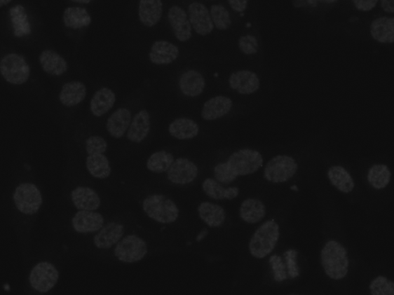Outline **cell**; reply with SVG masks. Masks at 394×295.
Instances as JSON below:
<instances>
[{"label":"cell","instance_id":"obj_1","mask_svg":"<svg viewBox=\"0 0 394 295\" xmlns=\"http://www.w3.org/2000/svg\"><path fill=\"white\" fill-rule=\"evenodd\" d=\"M321 263L326 275L334 280H341L349 270V259L346 248L334 240H330L321 252Z\"/></svg>","mask_w":394,"mask_h":295},{"label":"cell","instance_id":"obj_2","mask_svg":"<svg viewBox=\"0 0 394 295\" xmlns=\"http://www.w3.org/2000/svg\"><path fill=\"white\" fill-rule=\"evenodd\" d=\"M142 208L149 219L162 224L176 222L180 214L179 208L173 200L158 193L146 197Z\"/></svg>","mask_w":394,"mask_h":295},{"label":"cell","instance_id":"obj_3","mask_svg":"<svg viewBox=\"0 0 394 295\" xmlns=\"http://www.w3.org/2000/svg\"><path fill=\"white\" fill-rule=\"evenodd\" d=\"M280 226L274 221L262 224L254 232L250 243V252L254 258L264 259L271 254L280 239Z\"/></svg>","mask_w":394,"mask_h":295},{"label":"cell","instance_id":"obj_4","mask_svg":"<svg viewBox=\"0 0 394 295\" xmlns=\"http://www.w3.org/2000/svg\"><path fill=\"white\" fill-rule=\"evenodd\" d=\"M225 165L236 181L238 176L256 173L264 165V158L257 151L242 149L231 154Z\"/></svg>","mask_w":394,"mask_h":295},{"label":"cell","instance_id":"obj_5","mask_svg":"<svg viewBox=\"0 0 394 295\" xmlns=\"http://www.w3.org/2000/svg\"><path fill=\"white\" fill-rule=\"evenodd\" d=\"M148 252L149 247L145 240L135 235L122 238L114 250L115 258L126 263L141 261Z\"/></svg>","mask_w":394,"mask_h":295},{"label":"cell","instance_id":"obj_6","mask_svg":"<svg viewBox=\"0 0 394 295\" xmlns=\"http://www.w3.org/2000/svg\"><path fill=\"white\" fill-rule=\"evenodd\" d=\"M0 74L6 82L21 85L27 82L30 68L25 57L18 53H10L0 61Z\"/></svg>","mask_w":394,"mask_h":295},{"label":"cell","instance_id":"obj_7","mask_svg":"<svg viewBox=\"0 0 394 295\" xmlns=\"http://www.w3.org/2000/svg\"><path fill=\"white\" fill-rule=\"evenodd\" d=\"M297 170L298 165L294 158L287 155H278L267 163L264 178L275 184L287 182L297 174Z\"/></svg>","mask_w":394,"mask_h":295},{"label":"cell","instance_id":"obj_8","mask_svg":"<svg viewBox=\"0 0 394 295\" xmlns=\"http://www.w3.org/2000/svg\"><path fill=\"white\" fill-rule=\"evenodd\" d=\"M13 200L19 211L27 215L36 214L43 201L40 190L36 185L29 183L18 186L14 192Z\"/></svg>","mask_w":394,"mask_h":295},{"label":"cell","instance_id":"obj_9","mask_svg":"<svg viewBox=\"0 0 394 295\" xmlns=\"http://www.w3.org/2000/svg\"><path fill=\"white\" fill-rule=\"evenodd\" d=\"M59 273L51 263L41 262L31 271L29 283L32 288L41 293L51 290L58 282Z\"/></svg>","mask_w":394,"mask_h":295},{"label":"cell","instance_id":"obj_10","mask_svg":"<svg viewBox=\"0 0 394 295\" xmlns=\"http://www.w3.org/2000/svg\"><path fill=\"white\" fill-rule=\"evenodd\" d=\"M199 170L194 162L188 158L175 159L173 164L168 169V180L176 185H187L195 181Z\"/></svg>","mask_w":394,"mask_h":295},{"label":"cell","instance_id":"obj_11","mask_svg":"<svg viewBox=\"0 0 394 295\" xmlns=\"http://www.w3.org/2000/svg\"><path fill=\"white\" fill-rule=\"evenodd\" d=\"M168 19L177 40L184 43L192 36L189 15L179 6H173L168 13Z\"/></svg>","mask_w":394,"mask_h":295},{"label":"cell","instance_id":"obj_12","mask_svg":"<svg viewBox=\"0 0 394 295\" xmlns=\"http://www.w3.org/2000/svg\"><path fill=\"white\" fill-rule=\"evenodd\" d=\"M189 19L191 27L200 36L210 34L214 29L210 12L203 4L195 2L189 5Z\"/></svg>","mask_w":394,"mask_h":295},{"label":"cell","instance_id":"obj_13","mask_svg":"<svg viewBox=\"0 0 394 295\" xmlns=\"http://www.w3.org/2000/svg\"><path fill=\"white\" fill-rule=\"evenodd\" d=\"M125 232V228L122 224L108 223L97 231L94 238V244L98 249H110L120 242Z\"/></svg>","mask_w":394,"mask_h":295},{"label":"cell","instance_id":"obj_14","mask_svg":"<svg viewBox=\"0 0 394 295\" xmlns=\"http://www.w3.org/2000/svg\"><path fill=\"white\" fill-rule=\"evenodd\" d=\"M104 225V217L95 211L81 210L75 214L72 219L74 229L80 234L97 232Z\"/></svg>","mask_w":394,"mask_h":295},{"label":"cell","instance_id":"obj_15","mask_svg":"<svg viewBox=\"0 0 394 295\" xmlns=\"http://www.w3.org/2000/svg\"><path fill=\"white\" fill-rule=\"evenodd\" d=\"M229 83L231 89L243 95H252L260 87L259 76L250 71H240L231 74Z\"/></svg>","mask_w":394,"mask_h":295},{"label":"cell","instance_id":"obj_16","mask_svg":"<svg viewBox=\"0 0 394 295\" xmlns=\"http://www.w3.org/2000/svg\"><path fill=\"white\" fill-rule=\"evenodd\" d=\"M179 56V48L176 45L165 41L154 42L149 54L150 61L156 65L172 64Z\"/></svg>","mask_w":394,"mask_h":295},{"label":"cell","instance_id":"obj_17","mask_svg":"<svg viewBox=\"0 0 394 295\" xmlns=\"http://www.w3.org/2000/svg\"><path fill=\"white\" fill-rule=\"evenodd\" d=\"M204 76L195 69L184 72L179 78V86L184 96L196 97L202 95L205 88Z\"/></svg>","mask_w":394,"mask_h":295},{"label":"cell","instance_id":"obj_18","mask_svg":"<svg viewBox=\"0 0 394 295\" xmlns=\"http://www.w3.org/2000/svg\"><path fill=\"white\" fill-rule=\"evenodd\" d=\"M150 130V114L148 111L142 110L137 113L131 120L127 137L130 142L140 144L148 137Z\"/></svg>","mask_w":394,"mask_h":295},{"label":"cell","instance_id":"obj_19","mask_svg":"<svg viewBox=\"0 0 394 295\" xmlns=\"http://www.w3.org/2000/svg\"><path fill=\"white\" fill-rule=\"evenodd\" d=\"M233 100L225 96H217L206 101L204 104L202 118L207 121H212L223 118L227 115L233 107Z\"/></svg>","mask_w":394,"mask_h":295},{"label":"cell","instance_id":"obj_20","mask_svg":"<svg viewBox=\"0 0 394 295\" xmlns=\"http://www.w3.org/2000/svg\"><path fill=\"white\" fill-rule=\"evenodd\" d=\"M163 14V4L161 0H140L138 6V17L147 27L156 26Z\"/></svg>","mask_w":394,"mask_h":295},{"label":"cell","instance_id":"obj_21","mask_svg":"<svg viewBox=\"0 0 394 295\" xmlns=\"http://www.w3.org/2000/svg\"><path fill=\"white\" fill-rule=\"evenodd\" d=\"M133 120V115L127 108L115 111L107 119L106 128L109 135L116 139L125 136Z\"/></svg>","mask_w":394,"mask_h":295},{"label":"cell","instance_id":"obj_22","mask_svg":"<svg viewBox=\"0 0 394 295\" xmlns=\"http://www.w3.org/2000/svg\"><path fill=\"white\" fill-rule=\"evenodd\" d=\"M72 199L76 209L96 211L102 205L98 193L88 187H77L72 193Z\"/></svg>","mask_w":394,"mask_h":295},{"label":"cell","instance_id":"obj_23","mask_svg":"<svg viewBox=\"0 0 394 295\" xmlns=\"http://www.w3.org/2000/svg\"><path fill=\"white\" fill-rule=\"evenodd\" d=\"M198 216L208 227L220 228L226 219V214L224 208L211 202L205 201L198 207Z\"/></svg>","mask_w":394,"mask_h":295},{"label":"cell","instance_id":"obj_24","mask_svg":"<svg viewBox=\"0 0 394 295\" xmlns=\"http://www.w3.org/2000/svg\"><path fill=\"white\" fill-rule=\"evenodd\" d=\"M87 96V88L81 81L66 83L60 92V103L67 107H73L83 102Z\"/></svg>","mask_w":394,"mask_h":295},{"label":"cell","instance_id":"obj_25","mask_svg":"<svg viewBox=\"0 0 394 295\" xmlns=\"http://www.w3.org/2000/svg\"><path fill=\"white\" fill-rule=\"evenodd\" d=\"M198 124L190 118H179L175 119L168 127V133L172 137L187 141L196 137L199 134Z\"/></svg>","mask_w":394,"mask_h":295},{"label":"cell","instance_id":"obj_26","mask_svg":"<svg viewBox=\"0 0 394 295\" xmlns=\"http://www.w3.org/2000/svg\"><path fill=\"white\" fill-rule=\"evenodd\" d=\"M39 60H40L43 71L51 76H61L67 71V62L56 51L43 50L39 57Z\"/></svg>","mask_w":394,"mask_h":295},{"label":"cell","instance_id":"obj_27","mask_svg":"<svg viewBox=\"0 0 394 295\" xmlns=\"http://www.w3.org/2000/svg\"><path fill=\"white\" fill-rule=\"evenodd\" d=\"M116 102V96L114 91L107 88L98 90L93 96L90 110L96 118H100L108 111H111Z\"/></svg>","mask_w":394,"mask_h":295},{"label":"cell","instance_id":"obj_28","mask_svg":"<svg viewBox=\"0 0 394 295\" xmlns=\"http://www.w3.org/2000/svg\"><path fill=\"white\" fill-rule=\"evenodd\" d=\"M370 34L377 42L393 43L394 42V19L383 17L374 20L370 25Z\"/></svg>","mask_w":394,"mask_h":295},{"label":"cell","instance_id":"obj_29","mask_svg":"<svg viewBox=\"0 0 394 295\" xmlns=\"http://www.w3.org/2000/svg\"><path fill=\"white\" fill-rule=\"evenodd\" d=\"M241 219L249 224H257L264 219L266 208L262 201L258 199L245 200L239 210Z\"/></svg>","mask_w":394,"mask_h":295},{"label":"cell","instance_id":"obj_30","mask_svg":"<svg viewBox=\"0 0 394 295\" xmlns=\"http://www.w3.org/2000/svg\"><path fill=\"white\" fill-rule=\"evenodd\" d=\"M205 195L213 200H233L239 195L237 187L224 188L222 184L213 179L207 178L202 184Z\"/></svg>","mask_w":394,"mask_h":295},{"label":"cell","instance_id":"obj_31","mask_svg":"<svg viewBox=\"0 0 394 295\" xmlns=\"http://www.w3.org/2000/svg\"><path fill=\"white\" fill-rule=\"evenodd\" d=\"M63 21L66 27L80 29L90 25L91 17L85 8L68 7L64 12Z\"/></svg>","mask_w":394,"mask_h":295},{"label":"cell","instance_id":"obj_32","mask_svg":"<svg viewBox=\"0 0 394 295\" xmlns=\"http://www.w3.org/2000/svg\"><path fill=\"white\" fill-rule=\"evenodd\" d=\"M86 166L90 174L97 179H107L111 174L110 161L104 153L88 155Z\"/></svg>","mask_w":394,"mask_h":295},{"label":"cell","instance_id":"obj_33","mask_svg":"<svg viewBox=\"0 0 394 295\" xmlns=\"http://www.w3.org/2000/svg\"><path fill=\"white\" fill-rule=\"evenodd\" d=\"M327 175L331 184L339 191L349 193L355 188L352 176L344 167H331L328 170Z\"/></svg>","mask_w":394,"mask_h":295},{"label":"cell","instance_id":"obj_34","mask_svg":"<svg viewBox=\"0 0 394 295\" xmlns=\"http://www.w3.org/2000/svg\"><path fill=\"white\" fill-rule=\"evenodd\" d=\"M173 154L166 151H160L151 155L146 163V167L150 172L156 174L166 173L173 164Z\"/></svg>","mask_w":394,"mask_h":295},{"label":"cell","instance_id":"obj_35","mask_svg":"<svg viewBox=\"0 0 394 295\" xmlns=\"http://www.w3.org/2000/svg\"><path fill=\"white\" fill-rule=\"evenodd\" d=\"M390 179L391 172L387 165H375L369 170L368 182L376 190H381L387 187Z\"/></svg>","mask_w":394,"mask_h":295},{"label":"cell","instance_id":"obj_36","mask_svg":"<svg viewBox=\"0 0 394 295\" xmlns=\"http://www.w3.org/2000/svg\"><path fill=\"white\" fill-rule=\"evenodd\" d=\"M11 20L15 29V35L22 36L30 33V28L27 21V15L25 7L18 5L10 10Z\"/></svg>","mask_w":394,"mask_h":295},{"label":"cell","instance_id":"obj_37","mask_svg":"<svg viewBox=\"0 0 394 295\" xmlns=\"http://www.w3.org/2000/svg\"><path fill=\"white\" fill-rule=\"evenodd\" d=\"M214 27L219 30H226L231 25L230 14L225 6L213 5L210 11Z\"/></svg>","mask_w":394,"mask_h":295},{"label":"cell","instance_id":"obj_38","mask_svg":"<svg viewBox=\"0 0 394 295\" xmlns=\"http://www.w3.org/2000/svg\"><path fill=\"white\" fill-rule=\"evenodd\" d=\"M372 295H394V283L388 277L378 276L369 284Z\"/></svg>","mask_w":394,"mask_h":295},{"label":"cell","instance_id":"obj_39","mask_svg":"<svg viewBox=\"0 0 394 295\" xmlns=\"http://www.w3.org/2000/svg\"><path fill=\"white\" fill-rule=\"evenodd\" d=\"M269 263L271 266L274 280L276 282H282L289 278L283 258L276 254L273 255L269 259Z\"/></svg>","mask_w":394,"mask_h":295},{"label":"cell","instance_id":"obj_40","mask_svg":"<svg viewBox=\"0 0 394 295\" xmlns=\"http://www.w3.org/2000/svg\"><path fill=\"white\" fill-rule=\"evenodd\" d=\"M297 255L298 252L293 249H290L283 254V260L287 266L289 278H296L300 275L297 265Z\"/></svg>","mask_w":394,"mask_h":295},{"label":"cell","instance_id":"obj_41","mask_svg":"<svg viewBox=\"0 0 394 295\" xmlns=\"http://www.w3.org/2000/svg\"><path fill=\"white\" fill-rule=\"evenodd\" d=\"M86 151L88 155L102 154L107 150L106 139L100 136H91L86 141Z\"/></svg>","mask_w":394,"mask_h":295},{"label":"cell","instance_id":"obj_42","mask_svg":"<svg viewBox=\"0 0 394 295\" xmlns=\"http://www.w3.org/2000/svg\"><path fill=\"white\" fill-rule=\"evenodd\" d=\"M238 48L245 55H253L259 50L258 40L252 35L241 36L238 40Z\"/></svg>","mask_w":394,"mask_h":295},{"label":"cell","instance_id":"obj_43","mask_svg":"<svg viewBox=\"0 0 394 295\" xmlns=\"http://www.w3.org/2000/svg\"><path fill=\"white\" fill-rule=\"evenodd\" d=\"M358 11L368 12L372 11L379 0H352Z\"/></svg>","mask_w":394,"mask_h":295},{"label":"cell","instance_id":"obj_44","mask_svg":"<svg viewBox=\"0 0 394 295\" xmlns=\"http://www.w3.org/2000/svg\"><path fill=\"white\" fill-rule=\"evenodd\" d=\"M231 9L237 13H243L247 9L249 0H228Z\"/></svg>","mask_w":394,"mask_h":295},{"label":"cell","instance_id":"obj_45","mask_svg":"<svg viewBox=\"0 0 394 295\" xmlns=\"http://www.w3.org/2000/svg\"><path fill=\"white\" fill-rule=\"evenodd\" d=\"M382 9L388 13H394V0H381Z\"/></svg>","mask_w":394,"mask_h":295},{"label":"cell","instance_id":"obj_46","mask_svg":"<svg viewBox=\"0 0 394 295\" xmlns=\"http://www.w3.org/2000/svg\"><path fill=\"white\" fill-rule=\"evenodd\" d=\"M208 234V229L205 228L203 231H201V232H199V234L196 237V242H202V240L206 238Z\"/></svg>","mask_w":394,"mask_h":295},{"label":"cell","instance_id":"obj_47","mask_svg":"<svg viewBox=\"0 0 394 295\" xmlns=\"http://www.w3.org/2000/svg\"><path fill=\"white\" fill-rule=\"evenodd\" d=\"M319 1L331 4V3L337 2V0H308V3L313 6L318 4V2Z\"/></svg>","mask_w":394,"mask_h":295},{"label":"cell","instance_id":"obj_48","mask_svg":"<svg viewBox=\"0 0 394 295\" xmlns=\"http://www.w3.org/2000/svg\"><path fill=\"white\" fill-rule=\"evenodd\" d=\"M72 1L81 4H89L93 0H72Z\"/></svg>","mask_w":394,"mask_h":295},{"label":"cell","instance_id":"obj_49","mask_svg":"<svg viewBox=\"0 0 394 295\" xmlns=\"http://www.w3.org/2000/svg\"><path fill=\"white\" fill-rule=\"evenodd\" d=\"M12 0H0V7L5 6L9 4Z\"/></svg>","mask_w":394,"mask_h":295},{"label":"cell","instance_id":"obj_50","mask_svg":"<svg viewBox=\"0 0 394 295\" xmlns=\"http://www.w3.org/2000/svg\"><path fill=\"white\" fill-rule=\"evenodd\" d=\"M291 189L298 191L297 186H293V187H292Z\"/></svg>","mask_w":394,"mask_h":295}]
</instances>
